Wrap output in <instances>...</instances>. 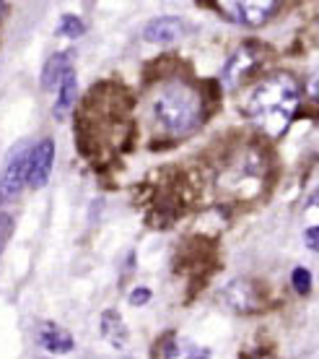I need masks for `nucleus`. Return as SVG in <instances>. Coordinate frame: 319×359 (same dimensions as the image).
<instances>
[{
	"instance_id": "3",
	"label": "nucleus",
	"mask_w": 319,
	"mask_h": 359,
	"mask_svg": "<svg viewBox=\"0 0 319 359\" xmlns=\"http://www.w3.org/2000/svg\"><path fill=\"white\" fill-rule=\"evenodd\" d=\"M213 8H218L221 16H226L234 24H241V27H262L270 18L278 13V3H270V0H239V3H226V0H218L213 3Z\"/></svg>"
},
{
	"instance_id": "11",
	"label": "nucleus",
	"mask_w": 319,
	"mask_h": 359,
	"mask_svg": "<svg viewBox=\"0 0 319 359\" xmlns=\"http://www.w3.org/2000/svg\"><path fill=\"white\" fill-rule=\"evenodd\" d=\"M101 336L115 349H122L125 344H127V325L122 323V315L117 313V310H104L101 313Z\"/></svg>"
},
{
	"instance_id": "17",
	"label": "nucleus",
	"mask_w": 319,
	"mask_h": 359,
	"mask_svg": "<svg viewBox=\"0 0 319 359\" xmlns=\"http://www.w3.org/2000/svg\"><path fill=\"white\" fill-rule=\"evenodd\" d=\"M306 245H309L311 250H317V226H311L309 232H306Z\"/></svg>"
},
{
	"instance_id": "15",
	"label": "nucleus",
	"mask_w": 319,
	"mask_h": 359,
	"mask_svg": "<svg viewBox=\"0 0 319 359\" xmlns=\"http://www.w3.org/2000/svg\"><path fill=\"white\" fill-rule=\"evenodd\" d=\"M13 226H16L13 216L0 214V255H3V250H6V245H8L10 234H13Z\"/></svg>"
},
{
	"instance_id": "5",
	"label": "nucleus",
	"mask_w": 319,
	"mask_h": 359,
	"mask_svg": "<svg viewBox=\"0 0 319 359\" xmlns=\"http://www.w3.org/2000/svg\"><path fill=\"white\" fill-rule=\"evenodd\" d=\"M55 164V141L52 138H42L34 149H29L27 159V185L29 188H45L50 175H52Z\"/></svg>"
},
{
	"instance_id": "2",
	"label": "nucleus",
	"mask_w": 319,
	"mask_h": 359,
	"mask_svg": "<svg viewBox=\"0 0 319 359\" xmlns=\"http://www.w3.org/2000/svg\"><path fill=\"white\" fill-rule=\"evenodd\" d=\"M148 115L161 135L185 138L205 120L203 94L185 79H166L151 94Z\"/></svg>"
},
{
	"instance_id": "16",
	"label": "nucleus",
	"mask_w": 319,
	"mask_h": 359,
	"mask_svg": "<svg viewBox=\"0 0 319 359\" xmlns=\"http://www.w3.org/2000/svg\"><path fill=\"white\" fill-rule=\"evenodd\" d=\"M148 299H151V289H133V292H130V302H133L135 307H143Z\"/></svg>"
},
{
	"instance_id": "18",
	"label": "nucleus",
	"mask_w": 319,
	"mask_h": 359,
	"mask_svg": "<svg viewBox=\"0 0 319 359\" xmlns=\"http://www.w3.org/2000/svg\"><path fill=\"white\" fill-rule=\"evenodd\" d=\"M3 8H6V6H3V3H0V16H3Z\"/></svg>"
},
{
	"instance_id": "7",
	"label": "nucleus",
	"mask_w": 319,
	"mask_h": 359,
	"mask_svg": "<svg viewBox=\"0 0 319 359\" xmlns=\"http://www.w3.org/2000/svg\"><path fill=\"white\" fill-rule=\"evenodd\" d=\"M187 34V24L177 16H159L143 29V39L153 45H174Z\"/></svg>"
},
{
	"instance_id": "14",
	"label": "nucleus",
	"mask_w": 319,
	"mask_h": 359,
	"mask_svg": "<svg viewBox=\"0 0 319 359\" xmlns=\"http://www.w3.org/2000/svg\"><path fill=\"white\" fill-rule=\"evenodd\" d=\"M291 284H293V292L296 294H302V297H306L311 292V273L306 269H293L291 271Z\"/></svg>"
},
{
	"instance_id": "13",
	"label": "nucleus",
	"mask_w": 319,
	"mask_h": 359,
	"mask_svg": "<svg viewBox=\"0 0 319 359\" xmlns=\"http://www.w3.org/2000/svg\"><path fill=\"white\" fill-rule=\"evenodd\" d=\"M83 32H86V24H83L78 16H71V13H65V16L60 18V24H57V34L60 36L78 39V36H83Z\"/></svg>"
},
{
	"instance_id": "10",
	"label": "nucleus",
	"mask_w": 319,
	"mask_h": 359,
	"mask_svg": "<svg viewBox=\"0 0 319 359\" xmlns=\"http://www.w3.org/2000/svg\"><path fill=\"white\" fill-rule=\"evenodd\" d=\"M55 89H57V102H55V117L60 120V117H65L68 112H71L73 102H76V97H78V81H76V71H73V68H68V71L62 73L60 83H57Z\"/></svg>"
},
{
	"instance_id": "4",
	"label": "nucleus",
	"mask_w": 319,
	"mask_h": 359,
	"mask_svg": "<svg viewBox=\"0 0 319 359\" xmlns=\"http://www.w3.org/2000/svg\"><path fill=\"white\" fill-rule=\"evenodd\" d=\"M262 45H257V42H244L241 47H236L234 50V55H231L229 60H226V65H223V73H221V81L223 86H229V89H236L244 79H249L252 76V71L260 65V60H262Z\"/></svg>"
},
{
	"instance_id": "1",
	"label": "nucleus",
	"mask_w": 319,
	"mask_h": 359,
	"mask_svg": "<svg viewBox=\"0 0 319 359\" xmlns=\"http://www.w3.org/2000/svg\"><path fill=\"white\" fill-rule=\"evenodd\" d=\"M302 99V86L288 71L270 73L260 79L241 102V109L249 120L257 123L267 135H281L293 120V112Z\"/></svg>"
},
{
	"instance_id": "12",
	"label": "nucleus",
	"mask_w": 319,
	"mask_h": 359,
	"mask_svg": "<svg viewBox=\"0 0 319 359\" xmlns=\"http://www.w3.org/2000/svg\"><path fill=\"white\" fill-rule=\"evenodd\" d=\"M73 68V57L68 53H57L52 55L50 60L45 63V71H42V89H55L57 83H60L62 73Z\"/></svg>"
},
{
	"instance_id": "6",
	"label": "nucleus",
	"mask_w": 319,
	"mask_h": 359,
	"mask_svg": "<svg viewBox=\"0 0 319 359\" xmlns=\"http://www.w3.org/2000/svg\"><path fill=\"white\" fill-rule=\"evenodd\" d=\"M27 146H18L16 151L10 154L8 164L0 175V201H10V198H16L21 190L27 188Z\"/></svg>"
},
{
	"instance_id": "8",
	"label": "nucleus",
	"mask_w": 319,
	"mask_h": 359,
	"mask_svg": "<svg viewBox=\"0 0 319 359\" xmlns=\"http://www.w3.org/2000/svg\"><path fill=\"white\" fill-rule=\"evenodd\" d=\"M221 299L236 313H255V310H260V302H262V297L257 294V289L249 281H231L229 287L223 289Z\"/></svg>"
},
{
	"instance_id": "9",
	"label": "nucleus",
	"mask_w": 319,
	"mask_h": 359,
	"mask_svg": "<svg viewBox=\"0 0 319 359\" xmlns=\"http://www.w3.org/2000/svg\"><path fill=\"white\" fill-rule=\"evenodd\" d=\"M36 341L39 346L47 351H52V354H68L73 351V336L65 328H60L57 323H42L39 325V331H36Z\"/></svg>"
}]
</instances>
